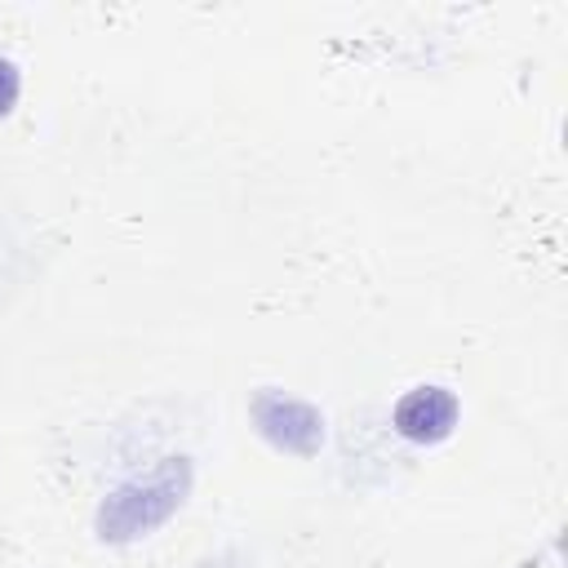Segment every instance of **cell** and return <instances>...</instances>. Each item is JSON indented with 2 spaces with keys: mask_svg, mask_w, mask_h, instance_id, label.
<instances>
[{
  "mask_svg": "<svg viewBox=\"0 0 568 568\" xmlns=\"http://www.w3.org/2000/svg\"><path fill=\"white\" fill-rule=\"evenodd\" d=\"M253 417H257V430L284 453H302L306 457L324 439V417L311 404L288 399V395H257L253 399Z\"/></svg>",
  "mask_w": 568,
  "mask_h": 568,
  "instance_id": "obj_2",
  "label": "cell"
},
{
  "mask_svg": "<svg viewBox=\"0 0 568 568\" xmlns=\"http://www.w3.org/2000/svg\"><path fill=\"white\" fill-rule=\"evenodd\" d=\"M18 89H22V75H18V67H13L9 58H0V115H9V111H13V102H18Z\"/></svg>",
  "mask_w": 568,
  "mask_h": 568,
  "instance_id": "obj_4",
  "label": "cell"
},
{
  "mask_svg": "<svg viewBox=\"0 0 568 568\" xmlns=\"http://www.w3.org/2000/svg\"><path fill=\"white\" fill-rule=\"evenodd\" d=\"M191 488V466L186 457H164L146 479H133L124 488H115L102 510H98V532L106 541H129V537H142L151 532L155 524H164L182 497Z\"/></svg>",
  "mask_w": 568,
  "mask_h": 568,
  "instance_id": "obj_1",
  "label": "cell"
},
{
  "mask_svg": "<svg viewBox=\"0 0 568 568\" xmlns=\"http://www.w3.org/2000/svg\"><path fill=\"white\" fill-rule=\"evenodd\" d=\"M457 422V399L444 386H417L395 404V430L413 444H439Z\"/></svg>",
  "mask_w": 568,
  "mask_h": 568,
  "instance_id": "obj_3",
  "label": "cell"
}]
</instances>
